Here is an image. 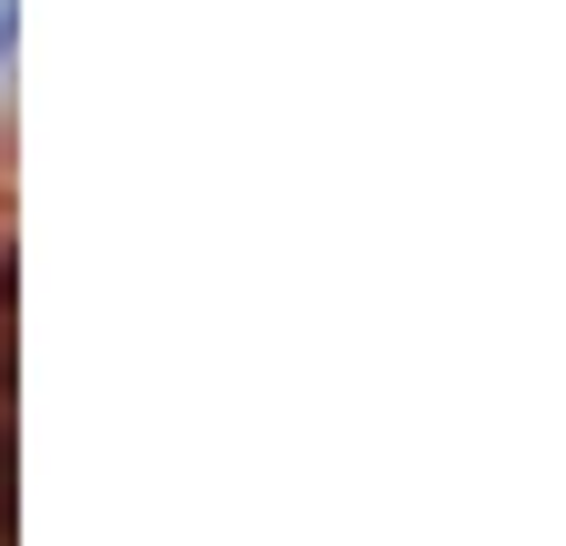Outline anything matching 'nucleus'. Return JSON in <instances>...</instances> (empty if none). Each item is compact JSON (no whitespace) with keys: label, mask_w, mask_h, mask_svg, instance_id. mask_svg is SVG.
<instances>
[{"label":"nucleus","mask_w":566,"mask_h":546,"mask_svg":"<svg viewBox=\"0 0 566 546\" xmlns=\"http://www.w3.org/2000/svg\"><path fill=\"white\" fill-rule=\"evenodd\" d=\"M11 41H21V21H11V0H0V72H11Z\"/></svg>","instance_id":"1"}]
</instances>
